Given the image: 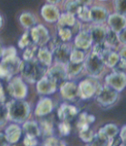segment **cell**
I'll use <instances>...</instances> for the list:
<instances>
[{
	"label": "cell",
	"instance_id": "obj_22",
	"mask_svg": "<svg viewBox=\"0 0 126 146\" xmlns=\"http://www.w3.org/2000/svg\"><path fill=\"white\" fill-rule=\"evenodd\" d=\"M118 133H119V129L114 124H107L104 125L102 128H101L98 131V134L100 136L109 141H112Z\"/></svg>",
	"mask_w": 126,
	"mask_h": 146
},
{
	"label": "cell",
	"instance_id": "obj_13",
	"mask_svg": "<svg viewBox=\"0 0 126 146\" xmlns=\"http://www.w3.org/2000/svg\"><path fill=\"white\" fill-rule=\"evenodd\" d=\"M106 21L110 30L117 34H119L124 28H126V17L118 13L109 15Z\"/></svg>",
	"mask_w": 126,
	"mask_h": 146
},
{
	"label": "cell",
	"instance_id": "obj_49",
	"mask_svg": "<svg viewBox=\"0 0 126 146\" xmlns=\"http://www.w3.org/2000/svg\"><path fill=\"white\" fill-rule=\"evenodd\" d=\"M5 100V92H4V88L3 86L0 83V103H4Z\"/></svg>",
	"mask_w": 126,
	"mask_h": 146
},
{
	"label": "cell",
	"instance_id": "obj_21",
	"mask_svg": "<svg viewBox=\"0 0 126 146\" xmlns=\"http://www.w3.org/2000/svg\"><path fill=\"white\" fill-rule=\"evenodd\" d=\"M93 43L98 44L104 42L105 38H106V29L104 28L101 25H95L91 27L89 30Z\"/></svg>",
	"mask_w": 126,
	"mask_h": 146
},
{
	"label": "cell",
	"instance_id": "obj_3",
	"mask_svg": "<svg viewBox=\"0 0 126 146\" xmlns=\"http://www.w3.org/2000/svg\"><path fill=\"white\" fill-rule=\"evenodd\" d=\"M22 61L16 55L2 58L0 62V78L11 79L20 70Z\"/></svg>",
	"mask_w": 126,
	"mask_h": 146
},
{
	"label": "cell",
	"instance_id": "obj_54",
	"mask_svg": "<svg viewBox=\"0 0 126 146\" xmlns=\"http://www.w3.org/2000/svg\"><path fill=\"white\" fill-rule=\"evenodd\" d=\"M10 146H24L22 142V143H13V144H10Z\"/></svg>",
	"mask_w": 126,
	"mask_h": 146
},
{
	"label": "cell",
	"instance_id": "obj_5",
	"mask_svg": "<svg viewBox=\"0 0 126 146\" xmlns=\"http://www.w3.org/2000/svg\"><path fill=\"white\" fill-rule=\"evenodd\" d=\"M101 87V85L94 79V77L85 79L77 86L78 96L82 100H88L95 95Z\"/></svg>",
	"mask_w": 126,
	"mask_h": 146
},
{
	"label": "cell",
	"instance_id": "obj_2",
	"mask_svg": "<svg viewBox=\"0 0 126 146\" xmlns=\"http://www.w3.org/2000/svg\"><path fill=\"white\" fill-rule=\"evenodd\" d=\"M8 119L15 123H24L30 115V106L22 100H13L7 105Z\"/></svg>",
	"mask_w": 126,
	"mask_h": 146
},
{
	"label": "cell",
	"instance_id": "obj_17",
	"mask_svg": "<svg viewBox=\"0 0 126 146\" xmlns=\"http://www.w3.org/2000/svg\"><path fill=\"white\" fill-rule=\"evenodd\" d=\"M41 16L48 23H55L57 22L59 17H60V12L58 9L53 5H45L41 8Z\"/></svg>",
	"mask_w": 126,
	"mask_h": 146
},
{
	"label": "cell",
	"instance_id": "obj_8",
	"mask_svg": "<svg viewBox=\"0 0 126 146\" xmlns=\"http://www.w3.org/2000/svg\"><path fill=\"white\" fill-rule=\"evenodd\" d=\"M29 34L33 43L35 44L37 47H44L50 41L49 31L42 24L34 26L31 29Z\"/></svg>",
	"mask_w": 126,
	"mask_h": 146
},
{
	"label": "cell",
	"instance_id": "obj_53",
	"mask_svg": "<svg viewBox=\"0 0 126 146\" xmlns=\"http://www.w3.org/2000/svg\"><path fill=\"white\" fill-rule=\"evenodd\" d=\"M5 48H3L2 46V42L0 41V59H2V54H3V50H4Z\"/></svg>",
	"mask_w": 126,
	"mask_h": 146
},
{
	"label": "cell",
	"instance_id": "obj_20",
	"mask_svg": "<svg viewBox=\"0 0 126 146\" xmlns=\"http://www.w3.org/2000/svg\"><path fill=\"white\" fill-rule=\"evenodd\" d=\"M90 11V21L95 23H102L108 18V11L100 6H94L89 9Z\"/></svg>",
	"mask_w": 126,
	"mask_h": 146
},
{
	"label": "cell",
	"instance_id": "obj_51",
	"mask_svg": "<svg viewBox=\"0 0 126 146\" xmlns=\"http://www.w3.org/2000/svg\"><path fill=\"white\" fill-rule=\"evenodd\" d=\"M120 138H118V139H116L115 141H114V139L112 141V143H111V144H110V146H118L121 143H120Z\"/></svg>",
	"mask_w": 126,
	"mask_h": 146
},
{
	"label": "cell",
	"instance_id": "obj_35",
	"mask_svg": "<svg viewBox=\"0 0 126 146\" xmlns=\"http://www.w3.org/2000/svg\"><path fill=\"white\" fill-rule=\"evenodd\" d=\"M43 146H66V143L64 140L52 136L45 139Z\"/></svg>",
	"mask_w": 126,
	"mask_h": 146
},
{
	"label": "cell",
	"instance_id": "obj_58",
	"mask_svg": "<svg viewBox=\"0 0 126 146\" xmlns=\"http://www.w3.org/2000/svg\"><path fill=\"white\" fill-rule=\"evenodd\" d=\"M9 146H10V145H9Z\"/></svg>",
	"mask_w": 126,
	"mask_h": 146
},
{
	"label": "cell",
	"instance_id": "obj_14",
	"mask_svg": "<svg viewBox=\"0 0 126 146\" xmlns=\"http://www.w3.org/2000/svg\"><path fill=\"white\" fill-rule=\"evenodd\" d=\"M77 114L78 109L75 106L69 104H62L57 110V116L61 121L71 122Z\"/></svg>",
	"mask_w": 126,
	"mask_h": 146
},
{
	"label": "cell",
	"instance_id": "obj_43",
	"mask_svg": "<svg viewBox=\"0 0 126 146\" xmlns=\"http://www.w3.org/2000/svg\"><path fill=\"white\" fill-rule=\"evenodd\" d=\"M22 143L24 146H37L38 145V139L37 137L27 136L25 135L22 140Z\"/></svg>",
	"mask_w": 126,
	"mask_h": 146
},
{
	"label": "cell",
	"instance_id": "obj_9",
	"mask_svg": "<svg viewBox=\"0 0 126 146\" xmlns=\"http://www.w3.org/2000/svg\"><path fill=\"white\" fill-rule=\"evenodd\" d=\"M106 85L116 92H121L126 87V74L113 72L105 78Z\"/></svg>",
	"mask_w": 126,
	"mask_h": 146
},
{
	"label": "cell",
	"instance_id": "obj_44",
	"mask_svg": "<svg viewBox=\"0 0 126 146\" xmlns=\"http://www.w3.org/2000/svg\"><path fill=\"white\" fill-rule=\"evenodd\" d=\"M15 55H16V49L14 47H9V48H4L3 54H2V58L15 56Z\"/></svg>",
	"mask_w": 126,
	"mask_h": 146
},
{
	"label": "cell",
	"instance_id": "obj_23",
	"mask_svg": "<svg viewBox=\"0 0 126 146\" xmlns=\"http://www.w3.org/2000/svg\"><path fill=\"white\" fill-rule=\"evenodd\" d=\"M22 130L27 136L38 137L41 135L39 124L35 121H25L22 125Z\"/></svg>",
	"mask_w": 126,
	"mask_h": 146
},
{
	"label": "cell",
	"instance_id": "obj_24",
	"mask_svg": "<svg viewBox=\"0 0 126 146\" xmlns=\"http://www.w3.org/2000/svg\"><path fill=\"white\" fill-rule=\"evenodd\" d=\"M52 54L46 47H40L38 49L37 60L45 67H49L52 62Z\"/></svg>",
	"mask_w": 126,
	"mask_h": 146
},
{
	"label": "cell",
	"instance_id": "obj_15",
	"mask_svg": "<svg viewBox=\"0 0 126 146\" xmlns=\"http://www.w3.org/2000/svg\"><path fill=\"white\" fill-rule=\"evenodd\" d=\"M60 94L65 100H75L78 96L77 85L73 81H65L60 86Z\"/></svg>",
	"mask_w": 126,
	"mask_h": 146
},
{
	"label": "cell",
	"instance_id": "obj_10",
	"mask_svg": "<svg viewBox=\"0 0 126 146\" xmlns=\"http://www.w3.org/2000/svg\"><path fill=\"white\" fill-rule=\"evenodd\" d=\"M46 74L48 77H50L53 81H55L57 86H61V84L64 83L65 80L68 78L67 72H66V66L61 63H56L54 66L50 68Z\"/></svg>",
	"mask_w": 126,
	"mask_h": 146
},
{
	"label": "cell",
	"instance_id": "obj_7",
	"mask_svg": "<svg viewBox=\"0 0 126 146\" xmlns=\"http://www.w3.org/2000/svg\"><path fill=\"white\" fill-rule=\"evenodd\" d=\"M97 102L103 106H109L114 104L118 100V92L113 90L108 86H101L95 94Z\"/></svg>",
	"mask_w": 126,
	"mask_h": 146
},
{
	"label": "cell",
	"instance_id": "obj_27",
	"mask_svg": "<svg viewBox=\"0 0 126 146\" xmlns=\"http://www.w3.org/2000/svg\"><path fill=\"white\" fill-rule=\"evenodd\" d=\"M66 72H67V77L69 78H74L79 75L82 71L84 68L83 62L82 63H72V62H68L66 65Z\"/></svg>",
	"mask_w": 126,
	"mask_h": 146
},
{
	"label": "cell",
	"instance_id": "obj_1",
	"mask_svg": "<svg viewBox=\"0 0 126 146\" xmlns=\"http://www.w3.org/2000/svg\"><path fill=\"white\" fill-rule=\"evenodd\" d=\"M22 76L28 82L35 83L40 80L47 72L46 67L42 65L37 59L22 61L20 66Z\"/></svg>",
	"mask_w": 126,
	"mask_h": 146
},
{
	"label": "cell",
	"instance_id": "obj_47",
	"mask_svg": "<svg viewBox=\"0 0 126 146\" xmlns=\"http://www.w3.org/2000/svg\"><path fill=\"white\" fill-rule=\"evenodd\" d=\"M9 143L5 137V133L0 132V146H9Z\"/></svg>",
	"mask_w": 126,
	"mask_h": 146
},
{
	"label": "cell",
	"instance_id": "obj_46",
	"mask_svg": "<svg viewBox=\"0 0 126 146\" xmlns=\"http://www.w3.org/2000/svg\"><path fill=\"white\" fill-rule=\"evenodd\" d=\"M118 36L119 42L126 45V28H124L119 34H118Z\"/></svg>",
	"mask_w": 126,
	"mask_h": 146
},
{
	"label": "cell",
	"instance_id": "obj_37",
	"mask_svg": "<svg viewBox=\"0 0 126 146\" xmlns=\"http://www.w3.org/2000/svg\"><path fill=\"white\" fill-rule=\"evenodd\" d=\"M31 42H32V40H31L30 34L28 31H26L20 38V40L18 42V46L20 48H26L28 45L32 43Z\"/></svg>",
	"mask_w": 126,
	"mask_h": 146
},
{
	"label": "cell",
	"instance_id": "obj_41",
	"mask_svg": "<svg viewBox=\"0 0 126 146\" xmlns=\"http://www.w3.org/2000/svg\"><path fill=\"white\" fill-rule=\"evenodd\" d=\"M8 120L7 106L5 103H0V125H4Z\"/></svg>",
	"mask_w": 126,
	"mask_h": 146
},
{
	"label": "cell",
	"instance_id": "obj_4",
	"mask_svg": "<svg viewBox=\"0 0 126 146\" xmlns=\"http://www.w3.org/2000/svg\"><path fill=\"white\" fill-rule=\"evenodd\" d=\"M83 65L88 74L94 78L99 76L102 73L105 66L102 58L93 51H91V53L85 57Z\"/></svg>",
	"mask_w": 126,
	"mask_h": 146
},
{
	"label": "cell",
	"instance_id": "obj_40",
	"mask_svg": "<svg viewBox=\"0 0 126 146\" xmlns=\"http://www.w3.org/2000/svg\"><path fill=\"white\" fill-rule=\"evenodd\" d=\"M117 13L126 17V0H115Z\"/></svg>",
	"mask_w": 126,
	"mask_h": 146
},
{
	"label": "cell",
	"instance_id": "obj_12",
	"mask_svg": "<svg viewBox=\"0 0 126 146\" xmlns=\"http://www.w3.org/2000/svg\"><path fill=\"white\" fill-rule=\"evenodd\" d=\"M57 85L50 77L45 74L40 80L37 81V91L40 94L48 95L56 92Z\"/></svg>",
	"mask_w": 126,
	"mask_h": 146
},
{
	"label": "cell",
	"instance_id": "obj_16",
	"mask_svg": "<svg viewBox=\"0 0 126 146\" xmlns=\"http://www.w3.org/2000/svg\"><path fill=\"white\" fill-rule=\"evenodd\" d=\"M93 44L89 31H81L75 37V46L76 48L85 50L89 48Z\"/></svg>",
	"mask_w": 126,
	"mask_h": 146
},
{
	"label": "cell",
	"instance_id": "obj_18",
	"mask_svg": "<svg viewBox=\"0 0 126 146\" xmlns=\"http://www.w3.org/2000/svg\"><path fill=\"white\" fill-rule=\"evenodd\" d=\"M22 130L17 124H11L5 129V137L9 144L18 143L22 137Z\"/></svg>",
	"mask_w": 126,
	"mask_h": 146
},
{
	"label": "cell",
	"instance_id": "obj_38",
	"mask_svg": "<svg viewBox=\"0 0 126 146\" xmlns=\"http://www.w3.org/2000/svg\"><path fill=\"white\" fill-rule=\"evenodd\" d=\"M78 18L83 22H89L90 21V11L87 6H82L79 12L76 15Z\"/></svg>",
	"mask_w": 126,
	"mask_h": 146
},
{
	"label": "cell",
	"instance_id": "obj_50",
	"mask_svg": "<svg viewBox=\"0 0 126 146\" xmlns=\"http://www.w3.org/2000/svg\"><path fill=\"white\" fill-rule=\"evenodd\" d=\"M118 55L120 58H122V59L126 60V46L123 47V48H121V50L118 53Z\"/></svg>",
	"mask_w": 126,
	"mask_h": 146
},
{
	"label": "cell",
	"instance_id": "obj_42",
	"mask_svg": "<svg viewBox=\"0 0 126 146\" xmlns=\"http://www.w3.org/2000/svg\"><path fill=\"white\" fill-rule=\"evenodd\" d=\"M113 71L117 72V73H123V74H125V72H126V60L120 58L119 61L118 62V63L114 66Z\"/></svg>",
	"mask_w": 126,
	"mask_h": 146
},
{
	"label": "cell",
	"instance_id": "obj_48",
	"mask_svg": "<svg viewBox=\"0 0 126 146\" xmlns=\"http://www.w3.org/2000/svg\"><path fill=\"white\" fill-rule=\"evenodd\" d=\"M76 2L81 6H88L92 4V0H76Z\"/></svg>",
	"mask_w": 126,
	"mask_h": 146
},
{
	"label": "cell",
	"instance_id": "obj_11",
	"mask_svg": "<svg viewBox=\"0 0 126 146\" xmlns=\"http://www.w3.org/2000/svg\"><path fill=\"white\" fill-rule=\"evenodd\" d=\"M71 47L67 43H61L52 52V58L56 61L57 63H61L66 65L70 61V55L71 53Z\"/></svg>",
	"mask_w": 126,
	"mask_h": 146
},
{
	"label": "cell",
	"instance_id": "obj_36",
	"mask_svg": "<svg viewBox=\"0 0 126 146\" xmlns=\"http://www.w3.org/2000/svg\"><path fill=\"white\" fill-rule=\"evenodd\" d=\"M81 5H78L76 0L75 1H73V0H71V1H69L66 5H65V9H66V12L67 13H70L73 16H76L77 15V13L79 12L80 9H81Z\"/></svg>",
	"mask_w": 126,
	"mask_h": 146
},
{
	"label": "cell",
	"instance_id": "obj_57",
	"mask_svg": "<svg viewBox=\"0 0 126 146\" xmlns=\"http://www.w3.org/2000/svg\"><path fill=\"white\" fill-rule=\"evenodd\" d=\"M101 1H105V0H101Z\"/></svg>",
	"mask_w": 126,
	"mask_h": 146
},
{
	"label": "cell",
	"instance_id": "obj_29",
	"mask_svg": "<svg viewBox=\"0 0 126 146\" xmlns=\"http://www.w3.org/2000/svg\"><path fill=\"white\" fill-rule=\"evenodd\" d=\"M19 20H20L21 24L26 29H30V28L32 29L35 25V23H36L35 17L31 13H28V12L22 13L20 16Z\"/></svg>",
	"mask_w": 126,
	"mask_h": 146
},
{
	"label": "cell",
	"instance_id": "obj_33",
	"mask_svg": "<svg viewBox=\"0 0 126 146\" xmlns=\"http://www.w3.org/2000/svg\"><path fill=\"white\" fill-rule=\"evenodd\" d=\"M73 31L71 28L60 27L58 28V37L62 42H69L73 36Z\"/></svg>",
	"mask_w": 126,
	"mask_h": 146
},
{
	"label": "cell",
	"instance_id": "obj_6",
	"mask_svg": "<svg viewBox=\"0 0 126 146\" xmlns=\"http://www.w3.org/2000/svg\"><path fill=\"white\" fill-rule=\"evenodd\" d=\"M8 92L16 100H23L27 94V88L21 77H12L8 83Z\"/></svg>",
	"mask_w": 126,
	"mask_h": 146
},
{
	"label": "cell",
	"instance_id": "obj_32",
	"mask_svg": "<svg viewBox=\"0 0 126 146\" xmlns=\"http://www.w3.org/2000/svg\"><path fill=\"white\" fill-rule=\"evenodd\" d=\"M85 54L82 50L78 48H74L71 50V55H70V62L72 63H82L85 60Z\"/></svg>",
	"mask_w": 126,
	"mask_h": 146
},
{
	"label": "cell",
	"instance_id": "obj_26",
	"mask_svg": "<svg viewBox=\"0 0 126 146\" xmlns=\"http://www.w3.org/2000/svg\"><path fill=\"white\" fill-rule=\"evenodd\" d=\"M105 44L109 47L111 49L117 48L119 45V40H118V36L117 33L112 31L110 29H106V38L104 41Z\"/></svg>",
	"mask_w": 126,
	"mask_h": 146
},
{
	"label": "cell",
	"instance_id": "obj_34",
	"mask_svg": "<svg viewBox=\"0 0 126 146\" xmlns=\"http://www.w3.org/2000/svg\"><path fill=\"white\" fill-rule=\"evenodd\" d=\"M37 48L38 47L35 44H34L33 42L30 45H28L23 52V61H28V60L34 59L35 54L38 50Z\"/></svg>",
	"mask_w": 126,
	"mask_h": 146
},
{
	"label": "cell",
	"instance_id": "obj_39",
	"mask_svg": "<svg viewBox=\"0 0 126 146\" xmlns=\"http://www.w3.org/2000/svg\"><path fill=\"white\" fill-rule=\"evenodd\" d=\"M58 131L62 136H68L71 131V126L70 122L61 121V123L58 125Z\"/></svg>",
	"mask_w": 126,
	"mask_h": 146
},
{
	"label": "cell",
	"instance_id": "obj_31",
	"mask_svg": "<svg viewBox=\"0 0 126 146\" xmlns=\"http://www.w3.org/2000/svg\"><path fill=\"white\" fill-rule=\"evenodd\" d=\"M119 59H120V57H119L118 54L111 50L109 53H107L105 55V57L103 58V61H104V64L106 66H107L110 68H113L114 66L119 61Z\"/></svg>",
	"mask_w": 126,
	"mask_h": 146
},
{
	"label": "cell",
	"instance_id": "obj_25",
	"mask_svg": "<svg viewBox=\"0 0 126 146\" xmlns=\"http://www.w3.org/2000/svg\"><path fill=\"white\" fill-rule=\"evenodd\" d=\"M78 24L75 16L70 13H64L60 14V17L57 20V26L60 27H67V28H74Z\"/></svg>",
	"mask_w": 126,
	"mask_h": 146
},
{
	"label": "cell",
	"instance_id": "obj_45",
	"mask_svg": "<svg viewBox=\"0 0 126 146\" xmlns=\"http://www.w3.org/2000/svg\"><path fill=\"white\" fill-rule=\"evenodd\" d=\"M119 138L123 143H126V125H123L119 131Z\"/></svg>",
	"mask_w": 126,
	"mask_h": 146
},
{
	"label": "cell",
	"instance_id": "obj_56",
	"mask_svg": "<svg viewBox=\"0 0 126 146\" xmlns=\"http://www.w3.org/2000/svg\"><path fill=\"white\" fill-rule=\"evenodd\" d=\"M118 146H125V145H124L123 143H120V144H119Z\"/></svg>",
	"mask_w": 126,
	"mask_h": 146
},
{
	"label": "cell",
	"instance_id": "obj_55",
	"mask_svg": "<svg viewBox=\"0 0 126 146\" xmlns=\"http://www.w3.org/2000/svg\"><path fill=\"white\" fill-rule=\"evenodd\" d=\"M2 25H3V18H2L1 16H0V29H1Z\"/></svg>",
	"mask_w": 126,
	"mask_h": 146
},
{
	"label": "cell",
	"instance_id": "obj_52",
	"mask_svg": "<svg viewBox=\"0 0 126 146\" xmlns=\"http://www.w3.org/2000/svg\"><path fill=\"white\" fill-rule=\"evenodd\" d=\"M62 1H64V0H47V2L50 4V5H57V4H59L61 3Z\"/></svg>",
	"mask_w": 126,
	"mask_h": 146
},
{
	"label": "cell",
	"instance_id": "obj_30",
	"mask_svg": "<svg viewBox=\"0 0 126 146\" xmlns=\"http://www.w3.org/2000/svg\"><path fill=\"white\" fill-rule=\"evenodd\" d=\"M79 137L85 143H91L93 139L94 133L90 128V125H86L78 129Z\"/></svg>",
	"mask_w": 126,
	"mask_h": 146
},
{
	"label": "cell",
	"instance_id": "obj_28",
	"mask_svg": "<svg viewBox=\"0 0 126 146\" xmlns=\"http://www.w3.org/2000/svg\"><path fill=\"white\" fill-rule=\"evenodd\" d=\"M39 126H40L41 134L46 138L52 136V134H53V123L50 119H44L40 120Z\"/></svg>",
	"mask_w": 126,
	"mask_h": 146
},
{
	"label": "cell",
	"instance_id": "obj_19",
	"mask_svg": "<svg viewBox=\"0 0 126 146\" xmlns=\"http://www.w3.org/2000/svg\"><path fill=\"white\" fill-rule=\"evenodd\" d=\"M53 110V102L50 98L40 100L35 108V114L38 117H44L51 113Z\"/></svg>",
	"mask_w": 126,
	"mask_h": 146
}]
</instances>
